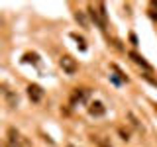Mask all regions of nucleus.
Segmentation results:
<instances>
[{"mask_svg": "<svg viewBox=\"0 0 157 147\" xmlns=\"http://www.w3.org/2000/svg\"><path fill=\"white\" fill-rule=\"evenodd\" d=\"M59 67H61L63 71L67 73V75H75L77 69H78L77 61H75V59H73L71 55H63L61 59H59Z\"/></svg>", "mask_w": 157, "mask_h": 147, "instance_id": "obj_1", "label": "nucleus"}, {"mask_svg": "<svg viewBox=\"0 0 157 147\" xmlns=\"http://www.w3.org/2000/svg\"><path fill=\"white\" fill-rule=\"evenodd\" d=\"M90 98V90L88 88H75L71 94V104H86Z\"/></svg>", "mask_w": 157, "mask_h": 147, "instance_id": "obj_2", "label": "nucleus"}, {"mask_svg": "<svg viewBox=\"0 0 157 147\" xmlns=\"http://www.w3.org/2000/svg\"><path fill=\"white\" fill-rule=\"evenodd\" d=\"M28 96H29V100L32 102H41V98H43V88L39 86V85H29L28 86Z\"/></svg>", "mask_w": 157, "mask_h": 147, "instance_id": "obj_3", "label": "nucleus"}, {"mask_svg": "<svg viewBox=\"0 0 157 147\" xmlns=\"http://www.w3.org/2000/svg\"><path fill=\"white\" fill-rule=\"evenodd\" d=\"M104 112H106V108H104L102 102L94 100V102H90V104H88V114H90V116L100 118V116H104Z\"/></svg>", "mask_w": 157, "mask_h": 147, "instance_id": "obj_4", "label": "nucleus"}, {"mask_svg": "<svg viewBox=\"0 0 157 147\" xmlns=\"http://www.w3.org/2000/svg\"><path fill=\"white\" fill-rule=\"evenodd\" d=\"M88 16H90V20H92V22H94L100 29H106V26H104V22H102V18H100V14H98V10H96L94 4H88Z\"/></svg>", "mask_w": 157, "mask_h": 147, "instance_id": "obj_5", "label": "nucleus"}, {"mask_svg": "<svg viewBox=\"0 0 157 147\" xmlns=\"http://www.w3.org/2000/svg\"><path fill=\"white\" fill-rule=\"evenodd\" d=\"M2 94H4V98H6V104H8L10 108H16V106H18L20 98H18L16 92H12V90H8L6 86H2Z\"/></svg>", "mask_w": 157, "mask_h": 147, "instance_id": "obj_6", "label": "nucleus"}, {"mask_svg": "<svg viewBox=\"0 0 157 147\" xmlns=\"http://www.w3.org/2000/svg\"><path fill=\"white\" fill-rule=\"evenodd\" d=\"M8 141H10V145H12V147H20V145L24 143L22 135H20L14 127H10V130H8Z\"/></svg>", "mask_w": 157, "mask_h": 147, "instance_id": "obj_7", "label": "nucleus"}, {"mask_svg": "<svg viewBox=\"0 0 157 147\" xmlns=\"http://www.w3.org/2000/svg\"><path fill=\"white\" fill-rule=\"evenodd\" d=\"M130 59H132V61H134V63H137V65H141V67H144V69H147V71H149V63H147L145 61V59L144 57H141V55H137V53H134V51H132L130 53Z\"/></svg>", "mask_w": 157, "mask_h": 147, "instance_id": "obj_8", "label": "nucleus"}, {"mask_svg": "<svg viewBox=\"0 0 157 147\" xmlns=\"http://www.w3.org/2000/svg\"><path fill=\"white\" fill-rule=\"evenodd\" d=\"M75 20H77L78 24H81V28L88 29V20H86V14H85V12H81V10H77V12H75Z\"/></svg>", "mask_w": 157, "mask_h": 147, "instance_id": "obj_9", "label": "nucleus"}, {"mask_svg": "<svg viewBox=\"0 0 157 147\" xmlns=\"http://www.w3.org/2000/svg\"><path fill=\"white\" fill-rule=\"evenodd\" d=\"M96 6V10H98V14H100V18H102V22H104V26H106V6H104V2H98V4H94Z\"/></svg>", "mask_w": 157, "mask_h": 147, "instance_id": "obj_10", "label": "nucleus"}, {"mask_svg": "<svg viewBox=\"0 0 157 147\" xmlns=\"http://www.w3.org/2000/svg\"><path fill=\"white\" fill-rule=\"evenodd\" d=\"M96 141H98V145H100V147H112L106 139H102V137H96Z\"/></svg>", "mask_w": 157, "mask_h": 147, "instance_id": "obj_11", "label": "nucleus"}, {"mask_svg": "<svg viewBox=\"0 0 157 147\" xmlns=\"http://www.w3.org/2000/svg\"><path fill=\"white\" fill-rule=\"evenodd\" d=\"M120 135H122V139H126V141H128V139H130V137H128V134H126V131H124V130H120Z\"/></svg>", "mask_w": 157, "mask_h": 147, "instance_id": "obj_12", "label": "nucleus"}, {"mask_svg": "<svg viewBox=\"0 0 157 147\" xmlns=\"http://www.w3.org/2000/svg\"><path fill=\"white\" fill-rule=\"evenodd\" d=\"M67 147H77V145H73V143H69V145H67Z\"/></svg>", "mask_w": 157, "mask_h": 147, "instance_id": "obj_13", "label": "nucleus"}, {"mask_svg": "<svg viewBox=\"0 0 157 147\" xmlns=\"http://www.w3.org/2000/svg\"><path fill=\"white\" fill-rule=\"evenodd\" d=\"M155 110H157V106H155Z\"/></svg>", "mask_w": 157, "mask_h": 147, "instance_id": "obj_14", "label": "nucleus"}]
</instances>
